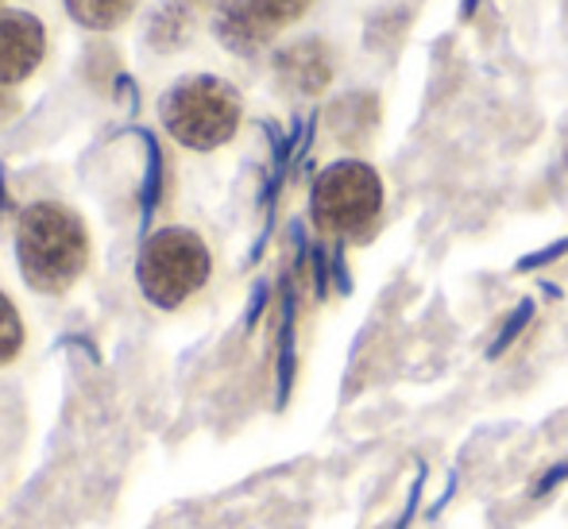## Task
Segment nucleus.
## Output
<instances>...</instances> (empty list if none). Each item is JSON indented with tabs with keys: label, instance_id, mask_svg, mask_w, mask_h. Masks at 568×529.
Masks as SVG:
<instances>
[{
	"label": "nucleus",
	"instance_id": "obj_5",
	"mask_svg": "<svg viewBox=\"0 0 568 529\" xmlns=\"http://www.w3.org/2000/svg\"><path fill=\"white\" fill-rule=\"evenodd\" d=\"M314 8V0H221L217 39L236 54H255L271 43L283 28Z\"/></svg>",
	"mask_w": 568,
	"mask_h": 529
},
{
	"label": "nucleus",
	"instance_id": "obj_7",
	"mask_svg": "<svg viewBox=\"0 0 568 529\" xmlns=\"http://www.w3.org/2000/svg\"><path fill=\"white\" fill-rule=\"evenodd\" d=\"M278 90L291 98H317L333 82V51L322 39H298L275 54Z\"/></svg>",
	"mask_w": 568,
	"mask_h": 529
},
{
	"label": "nucleus",
	"instance_id": "obj_4",
	"mask_svg": "<svg viewBox=\"0 0 568 529\" xmlns=\"http://www.w3.org/2000/svg\"><path fill=\"white\" fill-rule=\"evenodd\" d=\"M310 213L314 224L325 236L341 240H364L367 232L379 224L383 213V182L367 163L344 159L322 171L314 182V197H310Z\"/></svg>",
	"mask_w": 568,
	"mask_h": 529
},
{
	"label": "nucleus",
	"instance_id": "obj_10",
	"mask_svg": "<svg viewBox=\"0 0 568 529\" xmlns=\"http://www.w3.org/2000/svg\"><path fill=\"white\" fill-rule=\"evenodd\" d=\"M23 344H28V328H23L20 309H16V302L0 291V372L20 359Z\"/></svg>",
	"mask_w": 568,
	"mask_h": 529
},
{
	"label": "nucleus",
	"instance_id": "obj_1",
	"mask_svg": "<svg viewBox=\"0 0 568 529\" xmlns=\"http://www.w3.org/2000/svg\"><path fill=\"white\" fill-rule=\"evenodd\" d=\"M93 240L62 202H36L16 221V267L36 294H67L85 275Z\"/></svg>",
	"mask_w": 568,
	"mask_h": 529
},
{
	"label": "nucleus",
	"instance_id": "obj_6",
	"mask_svg": "<svg viewBox=\"0 0 568 529\" xmlns=\"http://www.w3.org/2000/svg\"><path fill=\"white\" fill-rule=\"evenodd\" d=\"M47 54V28L39 16L0 8V90L28 82Z\"/></svg>",
	"mask_w": 568,
	"mask_h": 529
},
{
	"label": "nucleus",
	"instance_id": "obj_11",
	"mask_svg": "<svg viewBox=\"0 0 568 529\" xmlns=\"http://www.w3.org/2000/svg\"><path fill=\"white\" fill-rule=\"evenodd\" d=\"M16 109H20V101L12 98V90H0V128L16 116Z\"/></svg>",
	"mask_w": 568,
	"mask_h": 529
},
{
	"label": "nucleus",
	"instance_id": "obj_3",
	"mask_svg": "<svg viewBox=\"0 0 568 529\" xmlns=\"http://www.w3.org/2000/svg\"><path fill=\"white\" fill-rule=\"evenodd\" d=\"M213 255L210 244L194 228H159L143 240L140 260H135V283L140 294L159 309H179L210 283Z\"/></svg>",
	"mask_w": 568,
	"mask_h": 529
},
{
	"label": "nucleus",
	"instance_id": "obj_2",
	"mask_svg": "<svg viewBox=\"0 0 568 529\" xmlns=\"http://www.w3.org/2000/svg\"><path fill=\"white\" fill-rule=\"evenodd\" d=\"M159 120L174 143L190 151H217L240 132L244 101L225 78L190 74L159 98Z\"/></svg>",
	"mask_w": 568,
	"mask_h": 529
},
{
	"label": "nucleus",
	"instance_id": "obj_12",
	"mask_svg": "<svg viewBox=\"0 0 568 529\" xmlns=\"http://www.w3.org/2000/svg\"><path fill=\"white\" fill-rule=\"evenodd\" d=\"M0 8H4V0H0Z\"/></svg>",
	"mask_w": 568,
	"mask_h": 529
},
{
	"label": "nucleus",
	"instance_id": "obj_9",
	"mask_svg": "<svg viewBox=\"0 0 568 529\" xmlns=\"http://www.w3.org/2000/svg\"><path fill=\"white\" fill-rule=\"evenodd\" d=\"M62 4H67V12L74 16L82 28L116 31L120 23L132 20V12H135L140 0H62Z\"/></svg>",
	"mask_w": 568,
	"mask_h": 529
},
{
	"label": "nucleus",
	"instance_id": "obj_8",
	"mask_svg": "<svg viewBox=\"0 0 568 529\" xmlns=\"http://www.w3.org/2000/svg\"><path fill=\"white\" fill-rule=\"evenodd\" d=\"M194 28H197L194 0H159L143 35H148V43L155 47L159 54H166L186 43V39L194 35Z\"/></svg>",
	"mask_w": 568,
	"mask_h": 529
}]
</instances>
